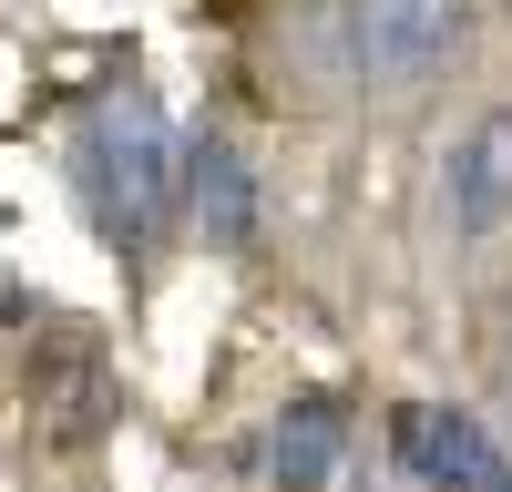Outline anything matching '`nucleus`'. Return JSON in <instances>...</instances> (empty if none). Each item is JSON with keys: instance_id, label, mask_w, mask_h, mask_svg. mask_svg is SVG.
Segmentation results:
<instances>
[{"instance_id": "obj_1", "label": "nucleus", "mask_w": 512, "mask_h": 492, "mask_svg": "<svg viewBox=\"0 0 512 492\" xmlns=\"http://www.w3.org/2000/svg\"><path fill=\"white\" fill-rule=\"evenodd\" d=\"M175 134H164L154 93H103L93 113H82L72 134V195L82 216H93V236L113 246V257H154L164 236H175Z\"/></svg>"}, {"instance_id": "obj_3", "label": "nucleus", "mask_w": 512, "mask_h": 492, "mask_svg": "<svg viewBox=\"0 0 512 492\" xmlns=\"http://www.w3.org/2000/svg\"><path fill=\"white\" fill-rule=\"evenodd\" d=\"M31 410H41V431L72 441V451L113 431L123 380H113V359H103V339H93L82 318H62V328H41V339H31Z\"/></svg>"}, {"instance_id": "obj_4", "label": "nucleus", "mask_w": 512, "mask_h": 492, "mask_svg": "<svg viewBox=\"0 0 512 492\" xmlns=\"http://www.w3.org/2000/svg\"><path fill=\"white\" fill-rule=\"evenodd\" d=\"M390 451H400V472L431 482V492H512V451L482 431V410H461V400L390 410Z\"/></svg>"}, {"instance_id": "obj_8", "label": "nucleus", "mask_w": 512, "mask_h": 492, "mask_svg": "<svg viewBox=\"0 0 512 492\" xmlns=\"http://www.w3.org/2000/svg\"><path fill=\"white\" fill-rule=\"evenodd\" d=\"M0 328H31V287H21L11 267H0Z\"/></svg>"}, {"instance_id": "obj_2", "label": "nucleus", "mask_w": 512, "mask_h": 492, "mask_svg": "<svg viewBox=\"0 0 512 492\" xmlns=\"http://www.w3.org/2000/svg\"><path fill=\"white\" fill-rule=\"evenodd\" d=\"M472 41V0H328L318 52L359 93H420Z\"/></svg>"}, {"instance_id": "obj_5", "label": "nucleus", "mask_w": 512, "mask_h": 492, "mask_svg": "<svg viewBox=\"0 0 512 492\" xmlns=\"http://www.w3.org/2000/svg\"><path fill=\"white\" fill-rule=\"evenodd\" d=\"M175 205L195 216L205 246H246L256 236V164H246V144L236 134H195L175 154Z\"/></svg>"}, {"instance_id": "obj_7", "label": "nucleus", "mask_w": 512, "mask_h": 492, "mask_svg": "<svg viewBox=\"0 0 512 492\" xmlns=\"http://www.w3.org/2000/svg\"><path fill=\"white\" fill-rule=\"evenodd\" d=\"M338 451H349V410H338L328 390H297L277 410V431H267V472H277V492H328Z\"/></svg>"}, {"instance_id": "obj_6", "label": "nucleus", "mask_w": 512, "mask_h": 492, "mask_svg": "<svg viewBox=\"0 0 512 492\" xmlns=\"http://www.w3.org/2000/svg\"><path fill=\"white\" fill-rule=\"evenodd\" d=\"M441 205H451V236H461V246H482V236L512 226V113H482L472 134L451 144Z\"/></svg>"}]
</instances>
